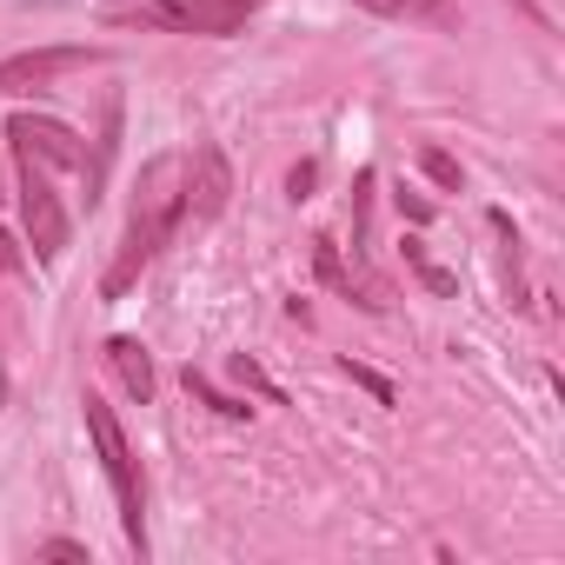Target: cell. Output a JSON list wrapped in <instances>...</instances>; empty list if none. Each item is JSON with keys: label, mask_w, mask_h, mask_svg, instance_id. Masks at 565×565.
Wrapping results in <instances>:
<instances>
[{"label": "cell", "mask_w": 565, "mask_h": 565, "mask_svg": "<svg viewBox=\"0 0 565 565\" xmlns=\"http://www.w3.org/2000/svg\"><path fill=\"white\" fill-rule=\"evenodd\" d=\"M347 373H353V380H360V386H366V393H373L380 406H393V386H386L380 373H366V366H353V360H347Z\"/></svg>", "instance_id": "12"}, {"label": "cell", "mask_w": 565, "mask_h": 565, "mask_svg": "<svg viewBox=\"0 0 565 565\" xmlns=\"http://www.w3.org/2000/svg\"><path fill=\"white\" fill-rule=\"evenodd\" d=\"M419 160H426V173H433V180H439V186H459V160H446V153H439V147H426V153H419Z\"/></svg>", "instance_id": "11"}, {"label": "cell", "mask_w": 565, "mask_h": 565, "mask_svg": "<svg viewBox=\"0 0 565 565\" xmlns=\"http://www.w3.org/2000/svg\"><path fill=\"white\" fill-rule=\"evenodd\" d=\"M180 173H186V153H160V160L140 173L127 239H120V253H114V266H107V279H100V294H107V300H120L134 279L173 246V233L186 226V186H180Z\"/></svg>", "instance_id": "1"}, {"label": "cell", "mask_w": 565, "mask_h": 565, "mask_svg": "<svg viewBox=\"0 0 565 565\" xmlns=\"http://www.w3.org/2000/svg\"><path fill=\"white\" fill-rule=\"evenodd\" d=\"M253 8L266 0H140L127 14L134 28H160V34H206V41H226L253 21Z\"/></svg>", "instance_id": "4"}, {"label": "cell", "mask_w": 565, "mask_h": 565, "mask_svg": "<svg viewBox=\"0 0 565 565\" xmlns=\"http://www.w3.org/2000/svg\"><path fill=\"white\" fill-rule=\"evenodd\" d=\"M186 393H193V399H206V406H213V413H226V419H246V406H239V399H226V393H213V380H206V373H193V366H186Z\"/></svg>", "instance_id": "9"}, {"label": "cell", "mask_w": 565, "mask_h": 565, "mask_svg": "<svg viewBox=\"0 0 565 565\" xmlns=\"http://www.w3.org/2000/svg\"><path fill=\"white\" fill-rule=\"evenodd\" d=\"M28 259H21V246H14V233H0V273H21Z\"/></svg>", "instance_id": "14"}, {"label": "cell", "mask_w": 565, "mask_h": 565, "mask_svg": "<svg viewBox=\"0 0 565 565\" xmlns=\"http://www.w3.org/2000/svg\"><path fill=\"white\" fill-rule=\"evenodd\" d=\"M512 8H519V14H532V21H539V8H532V0H512Z\"/></svg>", "instance_id": "16"}, {"label": "cell", "mask_w": 565, "mask_h": 565, "mask_svg": "<svg viewBox=\"0 0 565 565\" xmlns=\"http://www.w3.org/2000/svg\"><path fill=\"white\" fill-rule=\"evenodd\" d=\"M399 206H406V220H413V226H426V220H433V206H426V200H406V193H399Z\"/></svg>", "instance_id": "15"}, {"label": "cell", "mask_w": 565, "mask_h": 565, "mask_svg": "<svg viewBox=\"0 0 565 565\" xmlns=\"http://www.w3.org/2000/svg\"><path fill=\"white\" fill-rule=\"evenodd\" d=\"M180 186H186V220H213V213L226 206V193H233L226 153H220L213 140H193V153H186V173H180Z\"/></svg>", "instance_id": "6"}, {"label": "cell", "mask_w": 565, "mask_h": 565, "mask_svg": "<svg viewBox=\"0 0 565 565\" xmlns=\"http://www.w3.org/2000/svg\"><path fill=\"white\" fill-rule=\"evenodd\" d=\"M87 433H94V452L114 479V499H120V525H127V545L147 558V486H140V466H134V446L114 419V406L100 393H87Z\"/></svg>", "instance_id": "2"}, {"label": "cell", "mask_w": 565, "mask_h": 565, "mask_svg": "<svg viewBox=\"0 0 565 565\" xmlns=\"http://www.w3.org/2000/svg\"><path fill=\"white\" fill-rule=\"evenodd\" d=\"M107 366H114V380H120L140 406L153 399V360H147V347H140V340L114 333V340H107Z\"/></svg>", "instance_id": "7"}, {"label": "cell", "mask_w": 565, "mask_h": 565, "mask_svg": "<svg viewBox=\"0 0 565 565\" xmlns=\"http://www.w3.org/2000/svg\"><path fill=\"white\" fill-rule=\"evenodd\" d=\"M107 54L100 47H41V54H14L0 61V94H34V87H54L61 74L74 67H100Z\"/></svg>", "instance_id": "5"}, {"label": "cell", "mask_w": 565, "mask_h": 565, "mask_svg": "<svg viewBox=\"0 0 565 565\" xmlns=\"http://www.w3.org/2000/svg\"><path fill=\"white\" fill-rule=\"evenodd\" d=\"M366 14H380V21H433V28H446L452 21V8L446 0H360Z\"/></svg>", "instance_id": "8"}, {"label": "cell", "mask_w": 565, "mask_h": 565, "mask_svg": "<svg viewBox=\"0 0 565 565\" xmlns=\"http://www.w3.org/2000/svg\"><path fill=\"white\" fill-rule=\"evenodd\" d=\"M41 558H87V545H74V539H47Z\"/></svg>", "instance_id": "13"}, {"label": "cell", "mask_w": 565, "mask_h": 565, "mask_svg": "<svg viewBox=\"0 0 565 565\" xmlns=\"http://www.w3.org/2000/svg\"><path fill=\"white\" fill-rule=\"evenodd\" d=\"M406 259L419 266V279H426V287H433V294H452V273H439V266L426 259V246H419V239H406Z\"/></svg>", "instance_id": "10"}, {"label": "cell", "mask_w": 565, "mask_h": 565, "mask_svg": "<svg viewBox=\"0 0 565 565\" xmlns=\"http://www.w3.org/2000/svg\"><path fill=\"white\" fill-rule=\"evenodd\" d=\"M14 167H21V220H28V246H34L41 266H54V259L67 253V233H74V213H67V200L54 193V173H61V167H47V160L28 153V147H14Z\"/></svg>", "instance_id": "3"}]
</instances>
